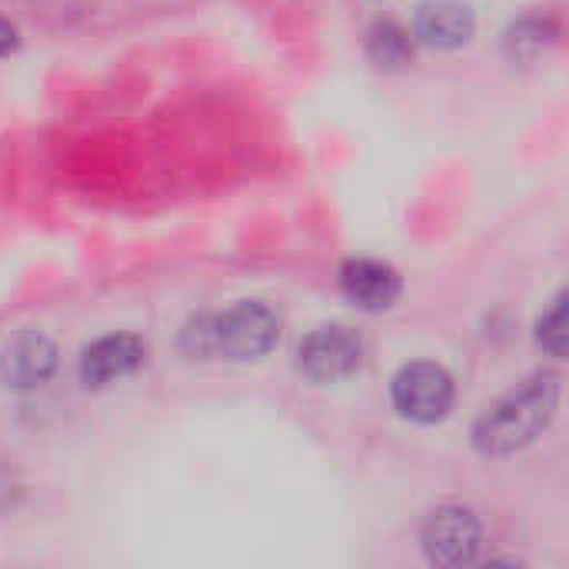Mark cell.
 I'll list each match as a JSON object with an SVG mask.
<instances>
[{
	"mask_svg": "<svg viewBox=\"0 0 569 569\" xmlns=\"http://www.w3.org/2000/svg\"><path fill=\"white\" fill-rule=\"evenodd\" d=\"M557 407H560V377L540 370L483 410V417L473 427V447L483 457H510L530 447L553 423Z\"/></svg>",
	"mask_w": 569,
	"mask_h": 569,
	"instance_id": "6da1fadb",
	"label": "cell"
},
{
	"mask_svg": "<svg viewBox=\"0 0 569 569\" xmlns=\"http://www.w3.org/2000/svg\"><path fill=\"white\" fill-rule=\"evenodd\" d=\"M280 340V320L267 303L240 300L217 313H197L180 330L190 360H260Z\"/></svg>",
	"mask_w": 569,
	"mask_h": 569,
	"instance_id": "7a4b0ae2",
	"label": "cell"
},
{
	"mask_svg": "<svg viewBox=\"0 0 569 569\" xmlns=\"http://www.w3.org/2000/svg\"><path fill=\"white\" fill-rule=\"evenodd\" d=\"M363 363V337L343 323L310 330L297 347V370L310 383H340Z\"/></svg>",
	"mask_w": 569,
	"mask_h": 569,
	"instance_id": "3957f363",
	"label": "cell"
},
{
	"mask_svg": "<svg viewBox=\"0 0 569 569\" xmlns=\"http://www.w3.org/2000/svg\"><path fill=\"white\" fill-rule=\"evenodd\" d=\"M390 393H393V407L400 417L413 423H437L450 413L457 400V383L440 363L417 360V363L400 367Z\"/></svg>",
	"mask_w": 569,
	"mask_h": 569,
	"instance_id": "277c9868",
	"label": "cell"
},
{
	"mask_svg": "<svg viewBox=\"0 0 569 569\" xmlns=\"http://www.w3.org/2000/svg\"><path fill=\"white\" fill-rule=\"evenodd\" d=\"M423 553L437 567H467L477 560L480 543H483V527L473 510L447 503L433 510L423 523L420 533Z\"/></svg>",
	"mask_w": 569,
	"mask_h": 569,
	"instance_id": "5b68a950",
	"label": "cell"
},
{
	"mask_svg": "<svg viewBox=\"0 0 569 569\" xmlns=\"http://www.w3.org/2000/svg\"><path fill=\"white\" fill-rule=\"evenodd\" d=\"M147 360V343L133 333H107L93 340L80 357V380L93 390L110 387L137 373Z\"/></svg>",
	"mask_w": 569,
	"mask_h": 569,
	"instance_id": "8992f818",
	"label": "cell"
},
{
	"mask_svg": "<svg viewBox=\"0 0 569 569\" xmlns=\"http://www.w3.org/2000/svg\"><path fill=\"white\" fill-rule=\"evenodd\" d=\"M57 370V343L37 330L17 333L0 350V380L10 390H33L43 387Z\"/></svg>",
	"mask_w": 569,
	"mask_h": 569,
	"instance_id": "52a82bcc",
	"label": "cell"
},
{
	"mask_svg": "<svg viewBox=\"0 0 569 569\" xmlns=\"http://www.w3.org/2000/svg\"><path fill=\"white\" fill-rule=\"evenodd\" d=\"M340 290L360 310H387V307H393L400 300L403 280L383 260L353 257V260H347L340 267Z\"/></svg>",
	"mask_w": 569,
	"mask_h": 569,
	"instance_id": "ba28073f",
	"label": "cell"
},
{
	"mask_svg": "<svg viewBox=\"0 0 569 569\" xmlns=\"http://www.w3.org/2000/svg\"><path fill=\"white\" fill-rule=\"evenodd\" d=\"M477 17L467 0H423L413 17V37L437 50H457L470 43Z\"/></svg>",
	"mask_w": 569,
	"mask_h": 569,
	"instance_id": "9c48e42d",
	"label": "cell"
},
{
	"mask_svg": "<svg viewBox=\"0 0 569 569\" xmlns=\"http://www.w3.org/2000/svg\"><path fill=\"white\" fill-rule=\"evenodd\" d=\"M367 53L377 67H407L413 60V37L397 20H377L367 33Z\"/></svg>",
	"mask_w": 569,
	"mask_h": 569,
	"instance_id": "30bf717a",
	"label": "cell"
},
{
	"mask_svg": "<svg viewBox=\"0 0 569 569\" xmlns=\"http://www.w3.org/2000/svg\"><path fill=\"white\" fill-rule=\"evenodd\" d=\"M537 343L550 357H567V293H560L537 323Z\"/></svg>",
	"mask_w": 569,
	"mask_h": 569,
	"instance_id": "8fae6325",
	"label": "cell"
},
{
	"mask_svg": "<svg viewBox=\"0 0 569 569\" xmlns=\"http://www.w3.org/2000/svg\"><path fill=\"white\" fill-rule=\"evenodd\" d=\"M17 47V27L10 20H0V57Z\"/></svg>",
	"mask_w": 569,
	"mask_h": 569,
	"instance_id": "7c38bea8",
	"label": "cell"
}]
</instances>
